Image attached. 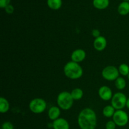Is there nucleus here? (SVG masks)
I'll return each instance as SVG.
<instances>
[{
	"instance_id": "obj_1",
	"label": "nucleus",
	"mask_w": 129,
	"mask_h": 129,
	"mask_svg": "<svg viewBox=\"0 0 129 129\" xmlns=\"http://www.w3.org/2000/svg\"><path fill=\"white\" fill-rule=\"evenodd\" d=\"M78 123L81 129H95L97 125L95 112L89 108L82 110L78 115Z\"/></svg>"
},
{
	"instance_id": "obj_2",
	"label": "nucleus",
	"mask_w": 129,
	"mask_h": 129,
	"mask_svg": "<svg viewBox=\"0 0 129 129\" xmlns=\"http://www.w3.org/2000/svg\"><path fill=\"white\" fill-rule=\"evenodd\" d=\"M64 73L67 78L71 79H79L83 74V70L79 63L69 61L64 67Z\"/></svg>"
},
{
	"instance_id": "obj_3",
	"label": "nucleus",
	"mask_w": 129,
	"mask_h": 129,
	"mask_svg": "<svg viewBox=\"0 0 129 129\" xmlns=\"http://www.w3.org/2000/svg\"><path fill=\"white\" fill-rule=\"evenodd\" d=\"M74 101L71 93L68 91L60 92L57 98L58 107L63 110H68L70 109L73 107Z\"/></svg>"
},
{
	"instance_id": "obj_4",
	"label": "nucleus",
	"mask_w": 129,
	"mask_h": 129,
	"mask_svg": "<svg viewBox=\"0 0 129 129\" xmlns=\"http://www.w3.org/2000/svg\"><path fill=\"white\" fill-rule=\"evenodd\" d=\"M47 108V103L44 99L36 98L31 100L29 103V109L35 114H40L45 112Z\"/></svg>"
},
{
	"instance_id": "obj_5",
	"label": "nucleus",
	"mask_w": 129,
	"mask_h": 129,
	"mask_svg": "<svg viewBox=\"0 0 129 129\" xmlns=\"http://www.w3.org/2000/svg\"><path fill=\"white\" fill-rule=\"evenodd\" d=\"M127 98L124 93L117 92L113 95L111 100V105L113 106L116 110H122L126 107Z\"/></svg>"
},
{
	"instance_id": "obj_6",
	"label": "nucleus",
	"mask_w": 129,
	"mask_h": 129,
	"mask_svg": "<svg viewBox=\"0 0 129 129\" xmlns=\"http://www.w3.org/2000/svg\"><path fill=\"white\" fill-rule=\"evenodd\" d=\"M102 76L105 80L108 81H115L119 77V71L114 66H106L102 71Z\"/></svg>"
},
{
	"instance_id": "obj_7",
	"label": "nucleus",
	"mask_w": 129,
	"mask_h": 129,
	"mask_svg": "<svg viewBox=\"0 0 129 129\" xmlns=\"http://www.w3.org/2000/svg\"><path fill=\"white\" fill-rule=\"evenodd\" d=\"M129 117L126 112L119 110H116L113 116V120L118 127H124L128 123Z\"/></svg>"
},
{
	"instance_id": "obj_8",
	"label": "nucleus",
	"mask_w": 129,
	"mask_h": 129,
	"mask_svg": "<svg viewBox=\"0 0 129 129\" xmlns=\"http://www.w3.org/2000/svg\"><path fill=\"white\" fill-rule=\"evenodd\" d=\"M98 95L103 101H109L113 97V93L110 88L107 86H102L98 90Z\"/></svg>"
},
{
	"instance_id": "obj_9",
	"label": "nucleus",
	"mask_w": 129,
	"mask_h": 129,
	"mask_svg": "<svg viewBox=\"0 0 129 129\" xmlns=\"http://www.w3.org/2000/svg\"><path fill=\"white\" fill-rule=\"evenodd\" d=\"M86 57V53L83 49H78L74 50L71 55L72 61L79 63L83 62Z\"/></svg>"
},
{
	"instance_id": "obj_10",
	"label": "nucleus",
	"mask_w": 129,
	"mask_h": 129,
	"mask_svg": "<svg viewBox=\"0 0 129 129\" xmlns=\"http://www.w3.org/2000/svg\"><path fill=\"white\" fill-rule=\"evenodd\" d=\"M107 45V40L105 37L102 36L96 38L93 42V47L97 51H103Z\"/></svg>"
},
{
	"instance_id": "obj_11",
	"label": "nucleus",
	"mask_w": 129,
	"mask_h": 129,
	"mask_svg": "<svg viewBox=\"0 0 129 129\" xmlns=\"http://www.w3.org/2000/svg\"><path fill=\"white\" fill-rule=\"evenodd\" d=\"M53 128L54 129H69V122L64 118H59L53 121Z\"/></svg>"
},
{
	"instance_id": "obj_12",
	"label": "nucleus",
	"mask_w": 129,
	"mask_h": 129,
	"mask_svg": "<svg viewBox=\"0 0 129 129\" xmlns=\"http://www.w3.org/2000/svg\"><path fill=\"white\" fill-rule=\"evenodd\" d=\"M60 115V108L59 107L53 106L49 108L48 111V117L51 120H55L59 118Z\"/></svg>"
},
{
	"instance_id": "obj_13",
	"label": "nucleus",
	"mask_w": 129,
	"mask_h": 129,
	"mask_svg": "<svg viewBox=\"0 0 129 129\" xmlns=\"http://www.w3.org/2000/svg\"><path fill=\"white\" fill-rule=\"evenodd\" d=\"M118 13L122 16H125L129 13V2L123 1L118 6Z\"/></svg>"
},
{
	"instance_id": "obj_14",
	"label": "nucleus",
	"mask_w": 129,
	"mask_h": 129,
	"mask_svg": "<svg viewBox=\"0 0 129 129\" xmlns=\"http://www.w3.org/2000/svg\"><path fill=\"white\" fill-rule=\"evenodd\" d=\"M109 0H93V5L95 8L105 10L109 6Z\"/></svg>"
},
{
	"instance_id": "obj_15",
	"label": "nucleus",
	"mask_w": 129,
	"mask_h": 129,
	"mask_svg": "<svg viewBox=\"0 0 129 129\" xmlns=\"http://www.w3.org/2000/svg\"><path fill=\"white\" fill-rule=\"evenodd\" d=\"M10 103L9 102L3 97L0 98V112L1 113H5L10 110Z\"/></svg>"
},
{
	"instance_id": "obj_16",
	"label": "nucleus",
	"mask_w": 129,
	"mask_h": 129,
	"mask_svg": "<svg viewBox=\"0 0 129 129\" xmlns=\"http://www.w3.org/2000/svg\"><path fill=\"white\" fill-rule=\"evenodd\" d=\"M47 6L53 10H57L61 8L62 2V0H47Z\"/></svg>"
},
{
	"instance_id": "obj_17",
	"label": "nucleus",
	"mask_w": 129,
	"mask_h": 129,
	"mask_svg": "<svg viewBox=\"0 0 129 129\" xmlns=\"http://www.w3.org/2000/svg\"><path fill=\"white\" fill-rule=\"evenodd\" d=\"M116 110L112 105H107L103 109V115L107 118L113 117V115L115 113Z\"/></svg>"
},
{
	"instance_id": "obj_18",
	"label": "nucleus",
	"mask_w": 129,
	"mask_h": 129,
	"mask_svg": "<svg viewBox=\"0 0 129 129\" xmlns=\"http://www.w3.org/2000/svg\"><path fill=\"white\" fill-rule=\"evenodd\" d=\"M71 96L74 100H79L83 98L84 93L81 88H76L72 90V91L71 92Z\"/></svg>"
},
{
	"instance_id": "obj_19",
	"label": "nucleus",
	"mask_w": 129,
	"mask_h": 129,
	"mask_svg": "<svg viewBox=\"0 0 129 129\" xmlns=\"http://www.w3.org/2000/svg\"><path fill=\"white\" fill-rule=\"evenodd\" d=\"M126 83L125 79L122 77H118L115 81V86L116 88L119 90H122V89H125L126 87Z\"/></svg>"
},
{
	"instance_id": "obj_20",
	"label": "nucleus",
	"mask_w": 129,
	"mask_h": 129,
	"mask_svg": "<svg viewBox=\"0 0 129 129\" xmlns=\"http://www.w3.org/2000/svg\"><path fill=\"white\" fill-rule=\"evenodd\" d=\"M118 71L120 74L123 76H128L129 74V66L127 64H121L118 67Z\"/></svg>"
},
{
	"instance_id": "obj_21",
	"label": "nucleus",
	"mask_w": 129,
	"mask_h": 129,
	"mask_svg": "<svg viewBox=\"0 0 129 129\" xmlns=\"http://www.w3.org/2000/svg\"><path fill=\"white\" fill-rule=\"evenodd\" d=\"M1 129H14V126L11 122H5L1 125Z\"/></svg>"
},
{
	"instance_id": "obj_22",
	"label": "nucleus",
	"mask_w": 129,
	"mask_h": 129,
	"mask_svg": "<svg viewBox=\"0 0 129 129\" xmlns=\"http://www.w3.org/2000/svg\"><path fill=\"white\" fill-rule=\"evenodd\" d=\"M116 123H115L113 120H110L107 122L105 125L106 129H115L116 128Z\"/></svg>"
},
{
	"instance_id": "obj_23",
	"label": "nucleus",
	"mask_w": 129,
	"mask_h": 129,
	"mask_svg": "<svg viewBox=\"0 0 129 129\" xmlns=\"http://www.w3.org/2000/svg\"><path fill=\"white\" fill-rule=\"evenodd\" d=\"M11 0H0V8H5L8 5H10Z\"/></svg>"
},
{
	"instance_id": "obj_24",
	"label": "nucleus",
	"mask_w": 129,
	"mask_h": 129,
	"mask_svg": "<svg viewBox=\"0 0 129 129\" xmlns=\"http://www.w3.org/2000/svg\"><path fill=\"white\" fill-rule=\"evenodd\" d=\"M5 11H6L8 14H12L14 12L13 6L10 5V4L9 5H8V6L5 8Z\"/></svg>"
},
{
	"instance_id": "obj_25",
	"label": "nucleus",
	"mask_w": 129,
	"mask_h": 129,
	"mask_svg": "<svg viewBox=\"0 0 129 129\" xmlns=\"http://www.w3.org/2000/svg\"><path fill=\"white\" fill-rule=\"evenodd\" d=\"M91 34L95 39L101 36V32L98 29H93L91 31Z\"/></svg>"
},
{
	"instance_id": "obj_26",
	"label": "nucleus",
	"mask_w": 129,
	"mask_h": 129,
	"mask_svg": "<svg viewBox=\"0 0 129 129\" xmlns=\"http://www.w3.org/2000/svg\"><path fill=\"white\" fill-rule=\"evenodd\" d=\"M126 107H127L128 109H129V98H127V103H126Z\"/></svg>"
},
{
	"instance_id": "obj_27",
	"label": "nucleus",
	"mask_w": 129,
	"mask_h": 129,
	"mask_svg": "<svg viewBox=\"0 0 129 129\" xmlns=\"http://www.w3.org/2000/svg\"><path fill=\"white\" fill-rule=\"evenodd\" d=\"M123 1H128V2L129 0H123Z\"/></svg>"
},
{
	"instance_id": "obj_28",
	"label": "nucleus",
	"mask_w": 129,
	"mask_h": 129,
	"mask_svg": "<svg viewBox=\"0 0 129 129\" xmlns=\"http://www.w3.org/2000/svg\"><path fill=\"white\" fill-rule=\"evenodd\" d=\"M127 77H128V80H129V74H128V76H127Z\"/></svg>"
}]
</instances>
